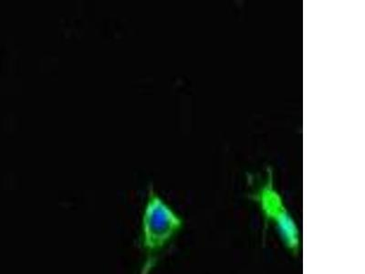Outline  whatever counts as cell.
<instances>
[{
	"label": "cell",
	"instance_id": "cell-1",
	"mask_svg": "<svg viewBox=\"0 0 365 274\" xmlns=\"http://www.w3.org/2000/svg\"><path fill=\"white\" fill-rule=\"evenodd\" d=\"M184 226V218L154 188H149L140 228L143 260L139 274L152 273L163 253Z\"/></svg>",
	"mask_w": 365,
	"mask_h": 274
},
{
	"label": "cell",
	"instance_id": "cell-2",
	"mask_svg": "<svg viewBox=\"0 0 365 274\" xmlns=\"http://www.w3.org/2000/svg\"><path fill=\"white\" fill-rule=\"evenodd\" d=\"M256 201L263 217L272 225L282 245L292 255L301 251L302 234L295 218L274 183L272 171L269 169L265 182L256 194Z\"/></svg>",
	"mask_w": 365,
	"mask_h": 274
}]
</instances>
